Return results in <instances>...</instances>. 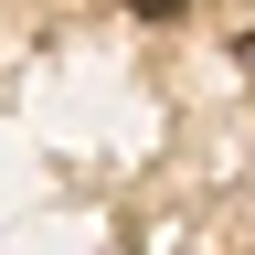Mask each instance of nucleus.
<instances>
[{
    "label": "nucleus",
    "instance_id": "obj_1",
    "mask_svg": "<svg viewBox=\"0 0 255 255\" xmlns=\"http://www.w3.org/2000/svg\"><path fill=\"white\" fill-rule=\"evenodd\" d=\"M128 11H149V21H181V11H191V0H128Z\"/></svg>",
    "mask_w": 255,
    "mask_h": 255
}]
</instances>
